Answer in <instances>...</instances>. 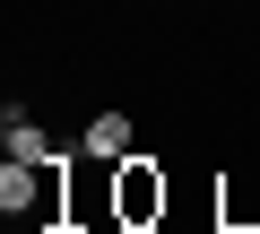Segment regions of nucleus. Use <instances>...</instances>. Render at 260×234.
<instances>
[{
	"mask_svg": "<svg viewBox=\"0 0 260 234\" xmlns=\"http://www.w3.org/2000/svg\"><path fill=\"white\" fill-rule=\"evenodd\" d=\"M0 139H9V156H18V165H61V148L44 139V122H35L26 104H9V122H0Z\"/></svg>",
	"mask_w": 260,
	"mask_h": 234,
	"instance_id": "7ed1b4c3",
	"label": "nucleus"
},
{
	"mask_svg": "<svg viewBox=\"0 0 260 234\" xmlns=\"http://www.w3.org/2000/svg\"><path fill=\"white\" fill-rule=\"evenodd\" d=\"M78 156H95V165H121V156H139V122H130L121 104L87 113V139H78Z\"/></svg>",
	"mask_w": 260,
	"mask_h": 234,
	"instance_id": "f03ea898",
	"label": "nucleus"
},
{
	"mask_svg": "<svg viewBox=\"0 0 260 234\" xmlns=\"http://www.w3.org/2000/svg\"><path fill=\"white\" fill-rule=\"evenodd\" d=\"M113 234H130V225H113Z\"/></svg>",
	"mask_w": 260,
	"mask_h": 234,
	"instance_id": "39448f33",
	"label": "nucleus"
},
{
	"mask_svg": "<svg viewBox=\"0 0 260 234\" xmlns=\"http://www.w3.org/2000/svg\"><path fill=\"white\" fill-rule=\"evenodd\" d=\"M165 199H174V191H165V165H156V156H121V165H113V225L148 234V225L165 217Z\"/></svg>",
	"mask_w": 260,
	"mask_h": 234,
	"instance_id": "f257e3e1",
	"label": "nucleus"
},
{
	"mask_svg": "<svg viewBox=\"0 0 260 234\" xmlns=\"http://www.w3.org/2000/svg\"><path fill=\"white\" fill-rule=\"evenodd\" d=\"M26 234H78V217H35Z\"/></svg>",
	"mask_w": 260,
	"mask_h": 234,
	"instance_id": "20e7f679",
	"label": "nucleus"
}]
</instances>
